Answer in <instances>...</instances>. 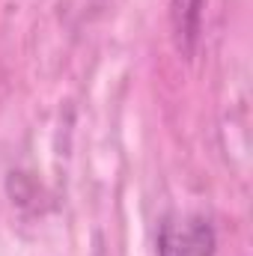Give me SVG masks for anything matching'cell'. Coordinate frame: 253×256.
I'll return each instance as SVG.
<instances>
[{"label":"cell","mask_w":253,"mask_h":256,"mask_svg":"<svg viewBox=\"0 0 253 256\" xmlns=\"http://www.w3.org/2000/svg\"><path fill=\"white\" fill-rule=\"evenodd\" d=\"M214 254V230L206 218L185 214L167 220L161 226L158 256H212Z\"/></svg>","instance_id":"cell-1"},{"label":"cell","mask_w":253,"mask_h":256,"mask_svg":"<svg viewBox=\"0 0 253 256\" xmlns=\"http://www.w3.org/2000/svg\"><path fill=\"white\" fill-rule=\"evenodd\" d=\"M202 3L206 0H170V21H173V36L179 51L188 57L200 36V21H202Z\"/></svg>","instance_id":"cell-2"}]
</instances>
